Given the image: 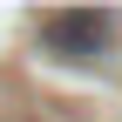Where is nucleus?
Here are the masks:
<instances>
[{
  "label": "nucleus",
  "instance_id": "1",
  "mask_svg": "<svg viewBox=\"0 0 122 122\" xmlns=\"http://www.w3.org/2000/svg\"><path fill=\"white\" fill-rule=\"evenodd\" d=\"M115 34V14L109 7H61V14H41V48L54 61H95Z\"/></svg>",
  "mask_w": 122,
  "mask_h": 122
}]
</instances>
